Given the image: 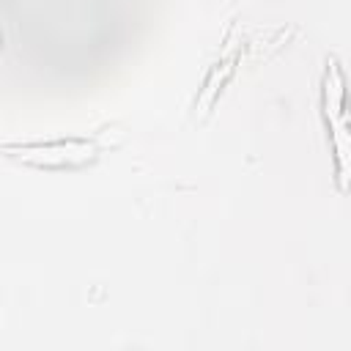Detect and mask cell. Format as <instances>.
I'll return each instance as SVG.
<instances>
[{
  "mask_svg": "<svg viewBox=\"0 0 351 351\" xmlns=\"http://www.w3.org/2000/svg\"><path fill=\"white\" fill-rule=\"evenodd\" d=\"M335 151H337V170L343 184H348L351 178V134L346 129H335Z\"/></svg>",
  "mask_w": 351,
  "mask_h": 351,
  "instance_id": "cell-2",
  "label": "cell"
},
{
  "mask_svg": "<svg viewBox=\"0 0 351 351\" xmlns=\"http://www.w3.org/2000/svg\"><path fill=\"white\" fill-rule=\"evenodd\" d=\"M326 66L329 69H326V80H324V104H326L329 121L337 123V115L343 110V96H346V90H343V74H340V69H337L335 60H329Z\"/></svg>",
  "mask_w": 351,
  "mask_h": 351,
  "instance_id": "cell-1",
  "label": "cell"
}]
</instances>
